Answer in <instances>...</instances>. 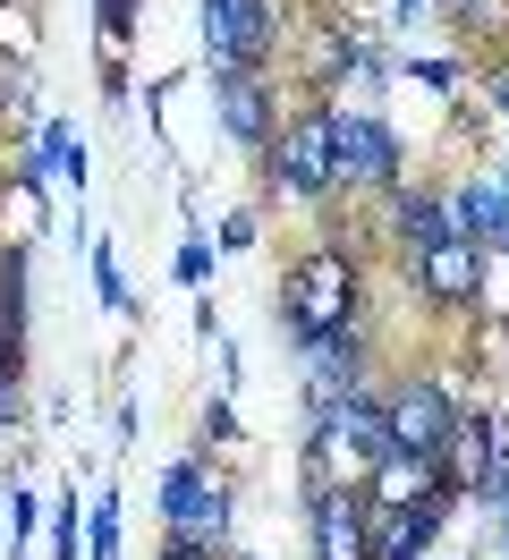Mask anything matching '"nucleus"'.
I'll list each match as a JSON object with an SVG mask.
<instances>
[{
    "instance_id": "obj_1",
    "label": "nucleus",
    "mask_w": 509,
    "mask_h": 560,
    "mask_svg": "<svg viewBox=\"0 0 509 560\" xmlns=\"http://www.w3.org/2000/svg\"><path fill=\"white\" fill-rule=\"evenodd\" d=\"M280 331H289V349L366 331V264H357V246L314 238L305 255H289V272H280Z\"/></svg>"
},
{
    "instance_id": "obj_2",
    "label": "nucleus",
    "mask_w": 509,
    "mask_h": 560,
    "mask_svg": "<svg viewBox=\"0 0 509 560\" xmlns=\"http://www.w3.org/2000/svg\"><path fill=\"white\" fill-rule=\"evenodd\" d=\"M153 501H162V544H178V552H196V560H230V535H238L230 467H212L204 451H178L162 467Z\"/></svg>"
},
{
    "instance_id": "obj_3",
    "label": "nucleus",
    "mask_w": 509,
    "mask_h": 560,
    "mask_svg": "<svg viewBox=\"0 0 509 560\" xmlns=\"http://www.w3.org/2000/svg\"><path fill=\"white\" fill-rule=\"evenodd\" d=\"M255 162H264V196H280V205H339L332 119H323V103L280 110V128H271V144L255 153Z\"/></svg>"
},
{
    "instance_id": "obj_4",
    "label": "nucleus",
    "mask_w": 509,
    "mask_h": 560,
    "mask_svg": "<svg viewBox=\"0 0 509 560\" xmlns=\"http://www.w3.org/2000/svg\"><path fill=\"white\" fill-rule=\"evenodd\" d=\"M323 119H332V178H339V196L382 205V196L407 178V137L382 119V110H357V103H323Z\"/></svg>"
},
{
    "instance_id": "obj_5",
    "label": "nucleus",
    "mask_w": 509,
    "mask_h": 560,
    "mask_svg": "<svg viewBox=\"0 0 509 560\" xmlns=\"http://www.w3.org/2000/svg\"><path fill=\"white\" fill-rule=\"evenodd\" d=\"M493 255L467 238H441V246H416V255H400V280H407V298L425 306V315L441 323H475L484 315V298H493Z\"/></svg>"
},
{
    "instance_id": "obj_6",
    "label": "nucleus",
    "mask_w": 509,
    "mask_h": 560,
    "mask_svg": "<svg viewBox=\"0 0 509 560\" xmlns=\"http://www.w3.org/2000/svg\"><path fill=\"white\" fill-rule=\"evenodd\" d=\"M204 69H271L289 43V9L280 0H196Z\"/></svg>"
},
{
    "instance_id": "obj_7",
    "label": "nucleus",
    "mask_w": 509,
    "mask_h": 560,
    "mask_svg": "<svg viewBox=\"0 0 509 560\" xmlns=\"http://www.w3.org/2000/svg\"><path fill=\"white\" fill-rule=\"evenodd\" d=\"M450 417H459V390L441 383L433 365H407V374H391V383H382V424H391V451L433 458V467H441Z\"/></svg>"
},
{
    "instance_id": "obj_8",
    "label": "nucleus",
    "mask_w": 509,
    "mask_h": 560,
    "mask_svg": "<svg viewBox=\"0 0 509 560\" xmlns=\"http://www.w3.org/2000/svg\"><path fill=\"white\" fill-rule=\"evenodd\" d=\"M280 85H271V69H212V128H221V144H238V153H264L271 128H280Z\"/></svg>"
},
{
    "instance_id": "obj_9",
    "label": "nucleus",
    "mask_w": 509,
    "mask_h": 560,
    "mask_svg": "<svg viewBox=\"0 0 509 560\" xmlns=\"http://www.w3.org/2000/svg\"><path fill=\"white\" fill-rule=\"evenodd\" d=\"M298 501H305V552L314 560H366L373 510L357 485H298Z\"/></svg>"
},
{
    "instance_id": "obj_10",
    "label": "nucleus",
    "mask_w": 509,
    "mask_h": 560,
    "mask_svg": "<svg viewBox=\"0 0 509 560\" xmlns=\"http://www.w3.org/2000/svg\"><path fill=\"white\" fill-rule=\"evenodd\" d=\"M501 408H484V399H459V417H450V442H441V485L459 492V501H484V476H493V458H501Z\"/></svg>"
},
{
    "instance_id": "obj_11",
    "label": "nucleus",
    "mask_w": 509,
    "mask_h": 560,
    "mask_svg": "<svg viewBox=\"0 0 509 560\" xmlns=\"http://www.w3.org/2000/svg\"><path fill=\"white\" fill-rule=\"evenodd\" d=\"M450 510H459V492L433 485L416 510H373V535H366V560H425L441 544V526H450Z\"/></svg>"
},
{
    "instance_id": "obj_12",
    "label": "nucleus",
    "mask_w": 509,
    "mask_h": 560,
    "mask_svg": "<svg viewBox=\"0 0 509 560\" xmlns=\"http://www.w3.org/2000/svg\"><path fill=\"white\" fill-rule=\"evenodd\" d=\"M450 196V230L467 246H484V255H501L509 238V171H467L459 187H441Z\"/></svg>"
},
{
    "instance_id": "obj_13",
    "label": "nucleus",
    "mask_w": 509,
    "mask_h": 560,
    "mask_svg": "<svg viewBox=\"0 0 509 560\" xmlns=\"http://www.w3.org/2000/svg\"><path fill=\"white\" fill-rule=\"evenodd\" d=\"M382 230H391V246H400V255L459 238V230H450V196H441V187H416V178H400V187L382 196Z\"/></svg>"
},
{
    "instance_id": "obj_14",
    "label": "nucleus",
    "mask_w": 509,
    "mask_h": 560,
    "mask_svg": "<svg viewBox=\"0 0 509 560\" xmlns=\"http://www.w3.org/2000/svg\"><path fill=\"white\" fill-rule=\"evenodd\" d=\"M298 365H305V399H339V390L373 383L366 331H348V340H314V349H298Z\"/></svg>"
},
{
    "instance_id": "obj_15",
    "label": "nucleus",
    "mask_w": 509,
    "mask_h": 560,
    "mask_svg": "<svg viewBox=\"0 0 509 560\" xmlns=\"http://www.w3.org/2000/svg\"><path fill=\"white\" fill-rule=\"evenodd\" d=\"M433 485H441V467H433V458H407V451H382L366 476H357L366 510H416V501H425Z\"/></svg>"
},
{
    "instance_id": "obj_16",
    "label": "nucleus",
    "mask_w": 509,
    "mask_h": 560,
    "mask_svg": "<svg viewBox=\"0 0 509 560\" xmlns=\"http://www.w3.org/2000/svg\"><path fill=\"white\" fill-rule=\"evenodd\" d=\"M26 331H34V246L0 238V340L26 349Z\"/></svg>"
},
{
    "instance_id": "obj_17",
    "label": "nucleus",
    "mask_w": 509,
    "mask_h": 560,
    "mask_svg": "<svg viewBox=\"0 0 509 560\" xmlns=\"http://www.w3.org/2000/svg\"><path fill=\"white\" fill-rule=\"evenodd\" d=\"M34 526H43V485H26V476H0V535H9V552H0V560L34 552Z\"/></svg>"
},
{
    "instance_id": "obj_18",
    "label": "nucleus",
    "mask_w": 509,
    "mask_h": 560,
    "mask_svg": "<svg viewBox=\"0 0 509 560\" xmlns=\"http://www.w3.org/2000/svg\"><path fill=\"white\" fill-rule=\"evenodd\" d=\"M119 544H128L119 485H94V510H85V560H119Z\"/></svg>"
},
{
    "instance_id": "obj_19",
    "label": "nucleus",
    "mask_w": 509,
    "mask_h": 560,
    "mask_svg": "<svg viewBox=\"0 0 509 560\" xmlns=\"http://www.w3.org/2000/svg\"><path fill=\"white\" fill-rule=\"evenodd\" d=\"M400 77H407V85H425L433 103H450V94L467 85V60H459V51H407Z\"/></svg>"
},
{
    "instance_id": "obj_20",
    "label": "nucleus",
    "mask_w": 509,
    "mask_h": 560,
    "mask_svg": "<svg viewBox=\"0 0 509 560\" xmlns=\"http://www.w3.org/2000/svg\"><path fill=\"white\" fill-rule=\"evenodd\" d=\"M43 552H51V560H85V501H77V492L51 501V518H43Z\"/></svg>"
},
{
    "instance_id": "obj_21",
    "label": "nucleus",
    "mask_w": 509,
    "mask_h": 560,
    "mask_svg": "<svg viewBox=\"0 0 509 560\" xmlns=\"http://www.w3.org/2000/svg\"><path fill=\"white\" fill-rule=\"evenodd\" d=\"M94 298H102V315H119V323L136 315V289H128V272H119V246L111 238H94Z\"/></svg>"
},
{
    "instance_id": "obj_22",
    "label": "nucleus",
    "mask_w": 509,
    "mask_h": 560,
    "mask_svg": "<svg viewBox=\"0 0 509 560\" xmlns=\"http://www.w3.org/2000/svg\"><path fill=\"white\" fill-rule=\"evenodd\" d=\"M136 9H144V0H94V43H102V60H128Z\"/></svg>"
},
{
    "instance_id": "obj_23",
    "label": "nucleus",
    "mask_w": 509,
    "mask_h": 560,
    "mask_svg": "<svg viewBox=\"0 0 509 560\" xmlns=\"http://www.w3.org/2000/svg\"><path fill=\"white\" fill-rule=\"evenodd\" d=\"M212 272H221V255H212V238H204V230H187V238H178V255H170V280H178V289H212Z\"/></svg>"
},
{
    "instance_id": "obj_24",
    "label": "nucleus",
    "mask_w": 509,
    "mask_h": 560,
    "mask_svg": "<svg viewBox=\"0 0 509 560\" xmlns=\"http://www.w3.org/2000/svg\"><path fill=\"white\" fill-rule=\"evenodd\" d=\"M238 442V408H230V390H212V399H204V424H196V451L212 458V451H230Z\"/></svg>"
},
{
    "instance_id": "obj_25",
    "label": "nucleus",
    "mask_w": 509,
    "mask_h": 560,
    "mask_svg": "<svg viewBox=\"0 0 509 560\" xmlns=\"http://www.w3.org/2000/svg\"><path fill=\"white\" fill-rule=\"evenodd\" d=\"M433 18H450L459 35H484V18H501V0H433Z\"/></svg>"
},
{
    "instance_id": "obj_26",
    "label": "nucleus",
    "mask_w": 509,
    "mask_h": 560,
    "mask_svg": "<svg viewBox=\"0 0 509 560\" xmlns=\"http://www.w3.org/2000/svg\"><path fill=\"white\" fill-rule=\"evenodd\" d=\"M255 238H264V230H255V212H221V230H212V255H246Z\"/></svg>"
},
{
    "instance_id": "obj_27",
    "label": "nucleus",
    "mask_w": 509,
    "mask_h": 560,
    "mask_svg": "<svg viewBox=\"0 0 509 560\" xmlns=\"http://www.w3.org/2000/svg\"><path fill=\"white\" fill-rule=\"evenodd\" d=\"M51 178H68V187L85 196V178H94V153H85V137H77V128H68V144H60V171H51Z\"/></svg>"
},
{
    "instance_id": "obj_28",
    "label": "nucleus",
    "mask_w": 509,
    "mask_h": 560,
    "mask_svg": "<svg viewBox=\"0 0 509 560\" xmlns=\"http://www.w3.org/2000/svg\"><path fill=\"white\" fill-rule=\"evenodd\" d=\"M475 85H484V103H493V110L509 119V51H493V60L475 69Z\"/></svg>"
},
{
    "instance_id": "obj_29",
    "label": "nucleus",
    "mask_w": 509,
    "mask_h": 560,
    "mask_svg": "<svg viewBox=\"0 0 509 560\" xmlns=\"http://www.w3.org/2000/svg\"><path fill=\"white\" fill-rule=\"evenodd\" d=\"M94 77H102V103H111V110L136 94V85H128V60H94Z\"/></svg>"
},
{
    "instance_id": "obj_30",
    "label": "nucleus",
    "mask_w": 509,
    "mask_h": 560,
    "mask_svg": "<svg viewBox=\"0 0 509 560\" xmlns=\"http://www.w3.org/2000/svg\"><path fill=\"white\" fill-rule=\"evenodd\" d=\"M18 424H26V374L0 383V433H18Z\"/></svg>"
},
{
    "instance_id": "obj_31",
    "label": "nucleus",
    "mask_w": 509,
    "mask_h": 560,
    "mask_svg": "<svg viewBox=\"0 0 509 560\" xmlns=\"http://www.w3.org/2000/svg\"><path fill=\"white\" fill-rule=\"evenodd\" d=\"M136 417H144V408H136V390H128V399L111 408V442H119V451H128V442H136Z\"/></svg>"
},
{
    "instance_id": "obj_32",
    "label": "nucleus",
    "mask_w": 509,
    "mask_h": 560,
    "mask_svg": "<svg viewBox=\"0 0 509 560\" xmlns=\"http://www.w3.org/2000/svg\"><path fill=\"white\" fill-rule=\"evenodd\" d=\"M416 18H433V0H391V26H416Z\"/></svg>"
},
{
    "instance_id": "obj_33",
    "label": "nucleus",
    "mask_w": 509,
    "mask_h": 560,
    "mask_svg": "<svg viewBox=\"0 0 509 560\" xmlns=\"http://www.w3.org/2000/svg\"><path fill=\"white\" fill-rule=\"evenodd\" d=\"M18 374H26V349H9V340H0V383H18Z\"/></svg>"
},
{
    "instance_id": "obj_34",
    "label": "nucleus",
    "mask_w": 509,
    "mask_h": 560,
    "mask_svg": "<svg viewBox=\"0 0 509 560\" xmlns=\"http://www.w3.org/2000/svg\"><path fill=\"white\" fill-rule=\"evenodd\" d=\"M153 560H196V552H178V544H162V552H153Z\"/></svg>"
}]
</instances>
